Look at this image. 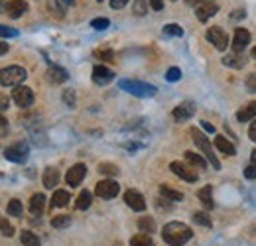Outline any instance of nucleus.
<instances>
[{"label":"nucleus","mask_w":256,"mask_h":246,"mask_svg":"<svg viewBox=\"0 0 256 246\" xmlns=\"http://www.w3.org/2000/svg\"><path fill=\"white\" fill-rule=\"evenodd\" d=\"M85 176H87V166H85V164H75V166L69 168V172L65 174V182L71 185V187H77V185L83 182Z\"/></svg>","instance_id":"10"},{"label":"nucleus","mask_w":256,"mask_h":246,"mask_svg":"<svg viewBox=\"0 0 256 246\" xmlns=\"http://www.w3.org/2000/svg\"><path fill=\"white\" fill-rule=\"evenodd\" d=\"M195 2H199V0H188V4H195Z\"/></svg>","instance_id":"57"},{"label":"nucleus","mask_w":256,"mask_h":246,"mask_svg":"<svg viewBox=\"0 0 256 246\" xmlns=\"http://www.w3.org/2000/svg\"><path fill=\"white\" fill-rule=\"evenodd\" d=\"M64 100L67 106H75V92L71 91V89H67V91L64 92Z\"/></svg>","instance_id":"44"},{"label":"nucleus","mask_w":256,"mask_h":246,"mask_svg":"<svg viewBox=\"0 0 256 246\" xmlns=\"http://www.w3.org/2000/svg\"><path fill=\"white\" fill-rule=\"evenodd\" d=\"M197 197H199V201L203 203L205 209H213V207H215V203H213V187H211V185L201 187V189L197 191Z\"/></svg>","instance_id":"19"},{"label":"nucleus","mask_w":256,"mask_h":246,"mask_svg":"<svg viewBox=\"0 0 256 246\" xmlns=\"http://www.w3.org/2000/svg\"><path fill=\"white\" fill-rule=\"evenodd\" d=\"M207 40H209L219 52H224V50L228 48V38H226V34H224L219 26H213V28L207 30Z\"/></svg>","instance_id":"8"},{"label":"nucleus","mask_w":256,"mask_h":246,"mask_svg":"<svg viewBox=\"0 0 256 246\" xmlns=\"http://www.w3.org/2000/svg\"><path fill=\"white\" fill-rule=\"evenodd\" d=\"M12 100L20 106V108H28L34 104V91L26 85H18L14 91H12Z\"/></svg>","instance_id":"6"},{"label":"nucleus","mask_w":256,"mask_h":246,"mask_svg":"<svg viewBox=\"0 0 256 246\" xmlns=\"http://www.w3.org/2000/svg\"><path fill=\"white\" fill-rule=\"evenodd\" d=\"M46 209V195L44 193H36L30 199V213L32 215H42Z\"/></svg>","instance_id":"21"},{"label":"nucleus","mask_w":256,"mask_h":246,"mask_svg":"<svg viewBox=\"0 0 256 246\" xmlns=\"http://www.w3.org/2000/svg\"><path fill=\"white\" fill-rule=\"evenodd\" d=\"M42 180H44V185H46L48 189H54L56 185L60 184V170H58V168H46Z\"/></svg>","instance_id":"20"},{"label":"nucleus","mask_w":256,"mask_h":246,"mask_svg":"<svg viewBox=\"0 0 256 246\" xmlns=\"http://www.w3.org/2000/svg\"><path fill=\"white\" fill-rule=\"evenodd\" d=\"M95 58L100 62H112L114 60V52L112 50H96Z\"/></svg>","instance_id":"37"},{"label":"nucleus","mask_w":256,"mask_h":246,"mask_svg":"<svg viewBox=\"0 0 256 246\" xmlns=\"http://www.w3.org/2000/svg\"><path fill=\"white\" fill-rule=\"evenodd\" d=\"M219 12V6L215 4V2H201V4H197V8H195V16H197V20L199 22H207L211 16H215Z\"/></svg>","instance_id":"13"},{"label":"nucleus","mask_w":256,"mask_h":246,"mask_svg":"<svg viewBox=\"0 0 256 246\" xmlns=\"http://www.w3.org/2000/svg\"><path fill=\"white\" fill-rule=\"evenodd\" d=\"M170 170H172L178 178H182L184 182H188V184H195V182H197V174L193 172L192 168H188L186 164H182V162H172V164H170Z\"/></svg>","instance_id":"9"},{"label":"nucleus","mask_w":256,"mask_h":246,"mask_svg":"<svg viewBox=\"0 0 256 246\" xmlns=\"http://www.w3.org/2000/svg\"><path fill=\"white\" fill-rule=\"evenodd\" d=\"M67 71H65L64 67H60V65H50V69H48V81L50 83H54V85H60V83H65L67 81Z\"/></svg>","instance_id":"17"},{"label":"nucleus","mask_w":256,"mask_h":246,"mask_svg":"<svg viewBox=\"0 0 256 246\" xmlns=\"http://www.w3.org/2000/svg\"><path fill=\"white\" fill-rule=\"evenodd\" d=\"M164 36H170V38H182V36H184V28L178 26V24H166V26H164Z\"/></svg>","instance_id":"33"},{"label":"nucleus","mask_w":256,"mask_h":246,"mask_svg":"<svg viewBox=\"0 0 256 246\" xmlns=\"http://www.w3.org/2000/svg\"><path fill=\"white\" fill-rule=\"evenodd\" d=\"M28 154H30V148H28L26 142H16V144H12V146H8V148L4 150V158H6L8 162H14V164L26 162V160H28Z\"/></svg>","instance_id":"5"},{"label":"nucleus","mask_w":256,"mask_h":246,"mask_svg":"<svg viewBox=\"0 0 256 246\" xmlns=\"http://www.w3.org/2000/svg\"><path fill=\"white\" fill-rule=\"evenodd\" d=\"M248 136H250L252 142H256V120L250 124V128H248Z\"/></svg>","instance_id":"49"},{"label":"nucleus","mask_w":256,"mask_h":246,"mask_svg":"<svg viewBox=\"0 0 256 246\" xmlns=\"http://www.w3.org/2000/svg\"><path fill=\"white\" fill-rule=\"evenodd\" d=\"M124 203L132 211H144L146 209V201H144V195L136 189H128L124 193Z\"/></svg>","instance_id":"11"},{"label":"nucleus","mask_w":256,"mask_h":246,"mask_svg":"<svg viewBox=\"0 0 256 246\" xmlns=\"http://www.w3.org/2000/svg\"><path fill=\"white\" fill-rule=\"evenodd\" d=\"M248 42H250V32L244 30V28H236L234 36H232V50H234V54H240L242 50H246Z\"/></svg>","instance_id":"14"},{"label":"nucleus","mask_w":256,"mask_h":246,"mask_svg":"<svg viewBox=\"0 0 256 246\" xmlns=\"http://www.w3.org/2000/svg\"><path fill=\"white\" fill-rule=\"evenodd\" d=\"M75 0H64V4H73Z\"/></svg>","instance_id":"56"},{"label":"nucleus","mask_w":256,"mask_h":246,"mask_svg":"<svg viewBox=\"0 0 256 246\" xmlns=\"http://www.w3.org/2000/svg\"><path fill=\"white\" fill-rule=\"evenodd\" d=\"M192 236H193V230L188 226V224L180 222V220H172V222H168V224L164 226V230H162V238H164V242L170 246H184Z\"/></svg>","instance_id":"1"},{"label":"nucleus","mask_w":256,"mask_h":246,"mask_svg":"<svg viewBox=\"0 0 256 246\" xmlns=\"http://www.w3.org/2000/svg\"><path fill=\"white\" fill-rule=\"evenodd\" d=\"M8 50H10V46H8L6 42H0V56H4Z\"/></svg>","instance_id":"50"},{"label":"nucleus","mask_w":256,"mask_h":246,"mask_svg":"<svg viewBox=\"0 0 256 246\" xmlns=\"http://www.w3.org/2000/svg\"><path fill=\"white\" fill-rule=\"evenodd\" d=\"M244 85H246V91H248V92H256V73H250V75H246V81H244Z\"/></svg>","instance_id":"42"},{"label":"nucleus","mask_w":256,"mask_h":246,"mask_svg":"<svg viewBox=\"0 0 256 246\" xmlns=\"http://www.w3.org/2000/svg\"><path fill=\"white\" fill-rule=\"evenodd\" d=\"M244 178L246 180H256V166H248V168H244Z\"/></svg>","instance_id":"45"},{"label":"nucleus","mask_w":256,"mask_h":246,"mask_svg":"<svg viewBox=\"0 0 256 246\" xmlns=\"http://www.w3.org/2000/svg\"><path fill=\"white\" fill-rule=\"evenodd\" d=\"M71 224V216L69 215H58L52 218V226L54 228H67Z\"/></svg>","instance_id":"34"},{"label":"nucleus","mask_w":256,"mask_h":246,"mask_svg":"<svg viewBox=\"0 0 256 246\" xmlns=\"http://www.w3.org/2000/svg\"><path fill=\"white\" fill-rule=\"evenodd\" d=\"M193 114H195V104H193L192 100H186V102L178 104V106L174 108V112H172V116H174V118H176L178 122L190 120Z\"/></svg>","instance_id":"12"},{"label":"nucleus","mask_w":256,"mask_h":246,"mask_svg":"<svg viewBox=\"0 0 256 246\" xmlns=\"http://www.w3.org/2000/svg\"><path fill=\"white\" fill-rule=\"evenodd\" d=\"M91 26H93L95 30H106V28L110 26V20H108V18H95V20L91 22Z\"/></svg>","instance_id":"41"},{"label":"nucleus","mask_w":256,"mask_h":246,"mask_svg":"<svg viewBox=\"0 0 256 246\" xmlns=\"http://www.w3.org/2000/svg\"><path fill=\"white\" fill-rule=\"evenodd\" d=\"M150 6H152V10L160 12L162 8H164V0H150Z\"/></svg>","instance_id":"47"},{"label":"nucleus","mask_w":256,"mask_h":246,"mask_svg":"<svg viewBox=\"0 0 256 246\" xmlns=\"http://www.w3.org/2000/svg\"><path fill=\"white\" fill-rule=\"evenodd\" d=\"M48 10H50V14L56 16V18H64L65 16V10L60 0H48Z\"/></svg>","instance_id":"31"},{"label":"nucleus","mask_w":256,"mask_h":246,"mask_svg":"<svg viewBox=\"0 0 256 246\" xmlns=\"http://www.w3.org/2000/svg\"><path fill=\"white\" fill-rule=\"evenodd\" d=\"M250 164H252V166H256V150L252 152V156H250Z\"/></svg>","instance_id":"54"},{"label":"nucleus","mask_w":256,"mask_h":246,"mask_svg":"<svg viewBox=\"0 0 256 246\" xmlns=\"http://www.w3.org/2000/svg\"><path fill=\"white\" fill-rule=\"evenodd\" d=\"M186 162L193 166V168H199V170H205V166H207V160H205V156L197 154V152H186Z\"/></svg>","instance_id":"22"},{"label":"nucleus","mask_w":256,"mask_h":246,"mask_svg":"<svg viewBox=\"0 0 256 246\" xmlns=\"http://www.w3.org/2000/svg\"><path fill=\"white\" fill-rule=\"evenodd\" d=\"M146 12H148V4H146V0H134V14L144 16Z\"/></svg>","instance_id":"40"},{"label":"nucleus","mask_w":256,"mask_h":246,"mask_svg":"<svg viewBox=\"0 0 256 246\" xmlns=\"http://www.w3.org/2000/svg\"><path fill=\"white\" fill-rule=\"evenodd\" d=\"M190 132H192V138H193V142H195V146L199 148L201 154L205 156V160H209L215 170H221V162L217 160V156L213 152V146H211V142L207 140V136H205L203 132H199V128H192Z\"/></svg>","instance_id":"3"},{"label":"nucleus","mask_w":256,"mask_h":246,"mask_svg":"<svg viewBox=\"0 0 256 246\" xmlns=\"http://www.w3.org/2000/svg\"><path fill=\"white\" fill-rule=\"evenodd\" d=\"M242 16H244V12H242V10H238V12H234V14L230 16V18H234V20H238V18H242Z\"/></svg>","instance_id":"52"},{"label":"nucleus","mask_w":256,"mask_h":246,"mask_svg":"<svg viewBox=\"0 0 256 246\" xmlns=\"http://www.w3.org/2000/svg\"><path fill=\"white\" fill-rule=\"evenodd\" d=\"M22 213H24V205H22V201H20V199H10V203H8V215L22 216Z\"/></svg>","instance_id":"32"},{"label":"nucleus","mask_w":256,"mask_h":246,"mask_svg":"<svg viewBox=\"0 0 256 246\" xmlns=\"http://www.w3.org/2000/svg\"><path fill=\"white\" fill-rule=\"evenodd\" d=\"M138 228H140L144 234H150V232L156 230V220H154L152 216H142V218H138Z\"/></svg>","instance_id":"28"},{"label":"nucleus","mask_w":256,"mask_h":246,"mask_svg":"<svg viewBox=\"0 0 256 246\" xmlns=\"http://www.w3.org/2000/svg\"><path fill=\"white\" fill-rule=\"evenodd\" d=\"M118 87L122 91L130 92V94H136V96H154L156 94V87L154 85H148V83H142V81H134V79H122L118 83Z\"/></svg>","instance_id":"4"},{"label":"nucleus","mask_w":256,"mask_h":246,"mask_svg":"<svg viewBox=\"0 0 256 246\" xmlns=\"http://www.w3.org/2000/svg\"><path fill=\"white\" fill-rule=\"evenodd\" d=\"M252 118H256V100L246 102V104L236 112V120H238V122H248V120H252Z\"/></svg>","instance_id":"18"},{"label":"nucleus","mask_w":256,"mask_h":246,"mask_svg":"<svg viewBox=\"0 0 256 246\" xmlns=\"http://www.w3.org/2000/svg\"><path fill=\"white\" fill-rule=\"evenodd\" d=\"M20 240H22V244L24 246H40V238H38V234H34L32 230H22V234H20Z\"/></svg>","instance_id":"30"},{"label":"nucleus","mask_w":256,"mask_h":246,"mask_svg":"<svg viewBox=\"0 0 256 246\" xmlns=\"http://www.w3.org/2000/svg\"><path fill=\"white\" fill-rule=\"evenodd\" d=\"M28 10V2L26 0H8V6H6V14L10 18H20L22 14H26Z\"/></svg>","instance_id":"16"},{"label":"nucleus","mask_w":256,"mask_h":246,"mask_svg":"<svg viewBox=\"0 0 256 246\" xmlns=\"http://www.w3.org/2000/svg\"><path fill=\"white\" fill-rule=\"evenodd\" d=\"M118 191H120V185L116 184L114 180H102L95 187V193L100 199H112V197L118 195Z\"/></svg>","instance_id":"7"},{"label":"nucleus","mask_w":256,"mask_h":246,"mask_svg":"<svg viewBox=\"0 0 256 246\" xmlns=\"http://www.w3.org/2000/svg\"><path fill=\"white\" fill-rule=\"evenodd\" d=\"M0 126H6V118L2 114H0Z\"/></svg>","instance_id":"55"},{"label":"nucleus","mask_w":256,"mask_h":246,"mask_svg":"<svg viewBox=\"0 0 256 246\" xmlns=\"http://www.w3.org/2000/svg\"><path fill=\"white\" fill-rule=\"evenodd\" d=\"M160 195L164 199H170V201H184V193H180L168 185H160Z\"/></svg>","instance_id":"26"},{"label":"nucleus","mask_w":256,"mask_h":246,"mask_svg":"<svg viewBox=\"0 0 256 246\" xmlns=\"http://www.w3.org/2000/svg\"><path fill=\"white\" fill-rule=\"evenodd\" d=\"M0 232H2L4 236H8V238L14 236V226H12L6 218H2V216H0Z\"/></svg>","instance_id":"38"},{"label":"nucleus","mask_w":256,"mask_h":246,"mask_svg":"<svg viewBox=\"0 0 256 246\" xmlns=\"http://www.w3.org/2000/svg\"><path fill=\"white\" fill-rule=\"evenodd\" d=\"M96 2H102V0H96Z\"/></svg>","instance_id":"59"},{"label":"nucleus","mask_w":256,"mask_h":246,"mask_svg":"<svg viewBox=\"0 0 256 246\" xmlns=\"http://www.w3.org/2000/svg\"><path fill=\"white\" fill-rule=\"evenodd\" d=\"M0 36H2V38H16V36H18V30L0 24Z\"/></svg>","instance_id":"43"},{"label":"nucleus","mask_w":256,"mask_h":246,"mask_svg":"<svg viewBox=\"0 0 256 246\" xmlns=\"http://www.w3.org/2000/svg\"><path fill=\"white\" fill-rule=\"evenodd\" d=\"M252 58H254V60H256V48H254V50H252Z\"/></svg>","instance_id":"58"},{"label":"nucleus","mask_w":256,"mask_h":246,"mask_svg":"<svg viewBox=\"0 0 256 246\" xmlns=\"http://www.w3.org/2000/svg\"><path fill=\"white\" fill-rule=\"evenodd\" d=\"M112 79H114V73L108 67H104V65H95L93 67V81L96 85H106Z\"/></svg>","instance_id":"15"},{"label":"nucleus","mask_w":256,"mask_h":246,"mask_svg":"<svg viewBox=\"0 0 256 246\" xmlns=\"http://www.w3.org/2000/svg\"><path fill=\"white\" fill-rule=\"evenodd\" d=\"M98 172H100L102 176H118V168H116L114 164H108V162H102V164L98 166Z\"/></svg>","instance_id":"35"},{"label":"nucleus","mask_w":256,"mask_h":246,"mask_svg":"<svg viewBox=\"0 0 256 246\" xmlns=\"http://www.w3.org/2000/svg\"><path fill=\"white\" fill-rule=\"evenodd\" d=\"M166 79L172 81V83L180 81V79H182V71H180V67H170L168 73H166Z\"/></svg>","instance_id":"39"},{"label":"nucleus","mask_w":256,"mask_h":246,"mask_svg":"<svg viewBox=\"0 0 256 246\" xmlns=\"http://www.w3.org/2000/svg\"><path fill=\"white\" fill-rule=\"evenodd\" d=\"M201 126H203L207 132H215V126H211L209 122H201Z\"/></svg>","instance_id":"51"},{"label":"nucleus","mask_w":256,"mask_h":246,"mask_svg":"<svg viewBox=\"0 0 256 246\" xmlns=\"http://www.w3.org/2000/svg\"><path fill=\"white\" fill-rule=\"evenodd\" d=\"M10 106V98L6 94H0V110H6Z\"/></svg>","instance_id":"46"},{"label":"nucleus","mask_w":256,"mask_h":246,"mask_svg":"<svg viewBox=\"0 0 256 246\" xmlns=\"http://www.w3.org/2000/svg\"><path fill=\"white\" fill-rule=\"evenodd\" d=\"M69 199H71L69 191L58 189V191L54 193V197H52V207H65V205L69 203Z\"/></svg>","instance_id":"25"},{"label":"nucleus","mask_w":256,"mask_h":246,"mask_svg":"<svg viewBox=\"0 0 256 246\" xmlns=\"http://www.w3.org/2000/svg\"><path fill=\"white\" fill-rule=\"evenodd\" d=\"M223 63L226 65V67H232V69H240V67H244V63H246V58H244V56H240V54H234V56L223 58Z\"/></svg>","instance_id":"27"},{"label":"nucleus","mask_w":256,"mask_h":246,"mask_svg":"<svg viewBox=\"0 0 256 246\" xmlns=\"http://www.w3.org/2000/svg\"><path fill=\"white\" fill-rule=\"evenodd\" d=\"M193 222L195 224H201V226H211V218L207 213H203V211H197V213H193Z\"/></svg>","instance_id":"36"},{"label":"nucleus","mask_w":256,"mask_h":246,"mask_svg":"<svg viewBox=\"0 0 256 246\" xmlns=\"http://www.w3.org/2000/svg\"><path fill=\"white\" fill-rule=\"evenodd\" d=\"M28 71L20 65H8L4 69H0V85L2 87H18L26 81Z\"/></svg>","instance_id":"2"},{"label":"nucleus","mask_w":256,"mask_h":246,"mask_svg":"<svg viewBox=\"0 0 256 246\" xmlns=\"http://www.w3.org/2000/svg\"><path fill=\"white\" fill-rule=\"evenodd\" d=\"M130 246H156L154 244V240H152V236L150 234H134L132 238H130Z\"/></svg>","instance_id":"29"},{"label":"nucleus","mask_w":256,"mask_h":246,"mask_svg":"<svg viewBox=\"0 0 256 246\" xmlns=\"http://www.w3.org/2000/svg\"><path fill=\"white\" fill-rule=\"evenodd\" d=\"M126 4V0H110V6L114 8V10H118V8H122Z\"/></svg>","instance_id":"48"},{"label":"nucleus","mask_w":256,"mask_h":246,"mask_svg":"<svg viewBox=\"0 0 256 246\" xmlns=\"http://www.w3.org/2000/svg\"><path fill=\"white\" fill-rule=\"evenodd\" d=\"M172 2H176V0H172Z\"/></svg>","instance_id":"60"},{"label":"nucleus","mask_w":256,"mask_h":246,"mask_svg":"<svg viewBox=\"0 0 256 246\" xmlns=\"http://www.w3.org/2000/svg\"><path fill=\"white\" fill-rule=\"evenodd\" d=\"M215 148L219 150V152H223L226 156H234V146L224 138V136H215Z\"/></svg>","instance_id":"23"},{"label":"nucleus","mask_w":256,"mask_h":246,"mask_svg":"<svg viewBox=\"0 0 256 246\" xmlns=\"http://www.w3.org/2000/svg\"><path fill=\"white\" fill-rule=\"evenodd\" d=\"M91 203H93V193L85 189V191L79 193V197H77V201H75V207L81 209V211H85V209L91 207Z\"/></svg>","instance_id":"24"},{"label":"nucleus","mask_w":256,"mask_h":246,"mask_svg":"<svg viewBox=\"0 0 256 246\" xmlns=\"http://www.w3.org/2000/svg\"><path fill=\"white\" fill-rule=\"evenodd\" d=\"M6 6H8V2H4V0H0V12H6Z\"/></svg>","instance_id":"53"}]
</instances>
